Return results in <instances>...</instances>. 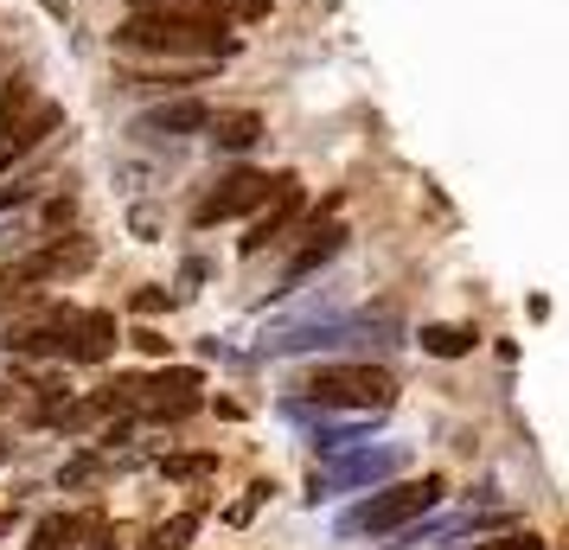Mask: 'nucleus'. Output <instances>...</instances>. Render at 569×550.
<instances>
[{
	"label": "nucleus",
	"instance_id": "0eeeda50",
	"mask_svg": "<svg viewBox=\"0 0 569 550\" xmlns=\"http://www.w3.org/2000/svg\"><path fill=\"white\" fill-rule=\"evenodd\" d=\"M116 340H122V327H116V314H103V308H90V314H64V333H58V359L64 366H103L109 352H116Z\"/></svg>",
	"mask_w": 569,
	"mask_h": 550
},
{
	"label": "nucleus",
	"instance_id": "a211bd4d",
	"mask_svg": "<svg viewBox=\"0 0 569 550\" xmlns=\"http://www.w3.org/2000/svg\"><path fill=\"white\" fill-rule=\"evenodd\" d=\"M487 550H543V538H531V531H512V538H499V544Z\"/></svg>",
	"mask_w": 569,
	"mask_h": 550
},
{
	"label": "nucleus",
	"instance_id": "5701e85b",
	"mask_svg": "<svg viewBox=\"0 0 569 550\" xmlns=\"http://www.w3.org/2000/svg\"><path fill=\"white\" fill-rule=\"evenodd\" d=\"M7 397H13V391H7V384H0V403H7Z\"/></svg>",
	"mask_w": 569,
	"mask_h": 550
},
{
	"label": "nucleus",
	"instance_id": "4be33fe9",
	"mask_svg": "<svg viewBox=\"0 0 569 550\" xmlns=\"http://www.w3.org/2000/svg\"><path fill=\"white\" fill-rule=\"evenodd\" d=\"M7 454H13V448H7V436H0V468H7Z\"/></svg>",
	"mask_w": 569,
	"mask_h": 550
},
{
	"label": "nucleus",
	"instance_id": "423d86ee",
	"mask_svg": "<svg viewBox=\"0 0 569 550\" xmlns=\"http://www.w3.org/2000/svg\"><path fill=\"white\" fill-rule=\"evenodd\" d=\"M301 218H308V199H301V180L288 173V180L257 206V224L243 231V243H237V250H243V257H262V250H269V243H282V237L301 224Z\"/></svg>",
	"mask_w": 569,
	"mask_h": 550
},
{
	"label": "nucleus",
	"instance_id": "9b49d317",
	"mask_svg": "<svg viewBox=\"0 0 569 550\" xmlns=\"http://www.w3.org/2000/svg\"><path fill=\"white\" fill-rule=\"evenodd\" d=\"M211 141H218L224 154H250L262 141V116L257 109H224V116H211Z\"/></svg>",
	"mask_w": 569,
	"mask_h": 550
},
{
	"label": "nucleus",
	"instance_id": "ddd939ff",
	"mask_svg": "<svg viewBox=\"0 0 569 550\" xmlns=\"http://www.w3.org/2000/svg\"><path fill=\"white\" fill-rule=\"evenodd\" d=\"M218 473V454H173L167 461V480H211Z\"/></svg>",
	"mask_w": 569,
	"mask_h": 550
},
{
	"label": "nucleus",
	"instance_id": "1a4fd4ad",
	"mask_svg": "<svg viewBox=\"0 0 569 550\" xmlns=\"http://www.w3.org/2000/svg\"><path fill=\"white\" fill-rule=\"evenodd\" d=\"M339 250H346V224H313L308 243H301V250H295V262H288V289H295V282H308L313 269H327Z\"/></svg>",
	"mask_w": 569,
	"mask_h": 550
},
{
	"label": "nucleus",
	"instance_id": "6e6552de",
	"mask_svg": "<svg viewBox=\"0 0 569 550\" xmlns=\"http://www.w3.org/2000/svg\"><path fill=\"white\" fill-rule=\"evenodd\" d=\"M206 129H211V103H199V97H160L154 109L134 116L141 141H180V134H206Z\"/></svg>",
	"mask_w": 569,
	"mask_h": 550
},
{
	"label": "nucleus",
	"instance_id": "f3484780",
	"mask_svg": "<svg viewBox=\"0 0 569 550\" xmlns=\"http://www.w3.org/2000/svg\"><path fill=\"white\" fill-rule=\"evenodd\" d=\"M167 308V289H141L134 294V314H160Z\"/></svg>",
	"mask_w": 569,
	"mask_h": 550
},
{
	"label": "nucleus",
	"instance_id": "20e7f679",
	"mask_svg": "<svg viewBox=\"0 0 569 550\" xmlns=\"http://www.w3.org/2000/svg\"><path fill=\"white\" fill-rule=\"evenodd\" d=\"M58 129H64V109L52 97H39L32 83H7V97H0V167L46 148Z\"/></svg>",
	"mask_w": 569,
	"mask_h": 550
},
{
	"label": "nucleus",
	"instance_id": "f257e3e1",
	"mask_svg": "<svg viewBox=\"0 0 569 550\" xmlns=\"http://www.w3.org/2000/svg\"><path fill=\"white\" fill-rule=\"evenodd\" d=\"M116 52L141 58H237V39L224 20H192V13H167V7H134L116 27Z\"/></svg>",
	"mask_w": 569,
	"mask_h": 550
},
{
	"label": "nucleus",
	"instance_id": "f03ea898",
	"mask_svg": "<svg viewBox=\"0 0 569 550\" xmlns=\"http://www.w3.org/2000/svg\"><path fill=\"white\" fill-rule=\"evenodd\" d=\"M441 493H448V480L441 473H422V480H397V487H385V493H371L359 506V512H346V538H385V531H403V524H416L422 512H436Z\"/></svg>",
	"mask_w": 569,
	"mask_h": 550
},
{
	"label": "nucleus",
	"instance_id": "39448f33",
	"mask_svg": "<svg viewBox=\"0 0 569 550\" xmlns=\"http://www.w3.org/2000/svg\"><path fill=\"white\" fill-rule=\"evenodd\" d=\"M282 180H288V173H276V180H269V173H257V167H237V173H224V180L211 186L199 206H192V224H199V231H211V224H231V218H243V211H257Z\"/></svg>",
	"mask_w": 569,
	"mask_h": 550
},
{
	"label": "nucleus",
	"instance_id": "6ab92c4d",
	"mask_svg": "<svg viewBox=\"0 0 569 550\" xmlns=\"http://www.w3.org/2000/svg\"><path fill=\"white\" fill-rule=\"evenodd\" d=\"M134 346H141V352H154V359H160V352H167V340H160L154 327H141V333H134Z\"/></svg>",
	"mask_w": 569,
	"mask_h": 550
},
{
	"label": "nucleus",
	"instance_id": "aec40b11",
	"mask_svg": "<svg viewBox=\"0 0 569 550\" xmlns=\"http://www.w3.org/2000/svg\"><path fill=\"white\" fill-rule=\"evenodd\" d=\"M27 199H32V186H7V192H0V211H7V206H27Z\"/></svg>",
	"mask_w": 569,
	"mask_h": 550
},
{
	"label": "nucleus",
	"instance_id": "7ed1b4c3",
	"mask_svg": "<svg viewBox=\"0 0 569 550\" xmlns=\"http://www.w3.org/2000/svg\"><path fill=\"white\" fill-rule=\"evenodd\" d=\"M295 391L320 403V410H390L397 403V378L385 366H313Z\"/></svg>",
	"mask_w": 569,
	"mask_h": 550
},
{
	"label": "nucleus",
	"instance_id": "4468645a",
	"mask_svg": "<svg viewBox=\"0 0 569 550\" xmlns=\"http://www.w3.org/2000/svg\"><path fill=\"white\" fill-rule=\"evenodd\" d=\"M397 468V454H359V461H346L339 473H327V480H378V473Z\"/></svg>",
	"mask_w": 569,
	"mask_h": 550
},
{
	"label": "nucleus",
	"instance_id": "2eb2a0df",
	"mask_svg": "<svg viewBox=\"0 0 569 550\" xmlns=\"http://www.w3.org/2000/svg\"><path fill=\"white\" fill-rule=\"evenodd\" d=\"M192 531H199V512H180L173 524H160V531H154V550H180Z\"/></svg>",
	"mask_w": 569,
	"mask_h": 550
},
{
	"label": "nucleus",
	"instance_id": "9d476101",
	"mask_svg": "<svg viewBox=\"0 0 569 550\" xmlns=\"http://www.w3.org/2000/svg\"><path fill=\"white\" fill-rule=\"evenodd\" d=\"M103 531V519L90 512V519H78V512H52V519H39V531H32L27 550H78V538H97Z\"/></svg>",
	"mask_w": 569,
	"mask_h": 550
},
{
	"label": "nucleus",
	"instance_id": "412c9836",
	"mask_svg": "<svg viewBox=\"0 0 569 550\" xmlns=\"http://www.w3.org/2000/svg\"><path fill=\"white\" fill-rule=\"evenodd\" d=\"M7 538H13V512H0V544H7Z\"/></svg>",
	"mask_w": 569,
	"mask_h": 550
},
{
	"label": "nucleus",
	"instance_id": "f8f14e48",
	"mask_svg": "<svg viewBox=\"0 0 569 550\" xmlns=\"http://www.w3.org/2000/svg\"><path fill=\"white\" fill-rule=\"evenodd\" d=\"M473 340H480L473 327H422V352H429V359H467Z\"/></svg>",
	"mask_w": 569,
	"mask_h": 550
},
{
	"label": "nucleus",
	"instance_id": "dca6fc26",
	"mask_svg": "<svg viewBox=\"0 0 569 550\" xmlns=\"http://www.w3.org/2000/svg\"><path fill=\"white\" fill-rule=\"evenodd\" d=\"M97 473H103V454H78L58 480H64V487H83V480H97Z\"/></svg>",
	"mask_w": 569,
	"mask_h": 550
}]
</instances>
